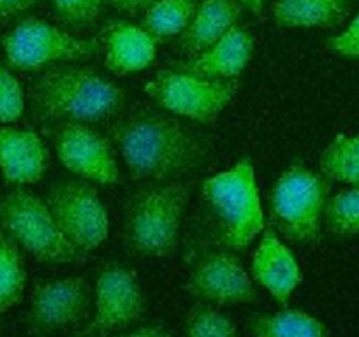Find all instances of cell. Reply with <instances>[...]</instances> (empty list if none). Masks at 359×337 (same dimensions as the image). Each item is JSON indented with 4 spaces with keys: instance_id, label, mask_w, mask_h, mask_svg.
<instances>
[{
    "instance_id": "obj_1",
    "label": "cell",
    "mask_w": 359,
    "mask_h": 337,
    "mask_svg": "<svg viewBox=\"0 0 359 337\" xmlns=\"http://www.w3.org/2000/svg\"><path fill=\"white\" fill-rule=\"evenodd\" d=\"M134 181H171L205 164L201 141L164 109L141 106L108 129Z\"/></svg>"
},
{
    "instance_id": "obj_2",
    "label": "cell",
    "mask_w": 359,
    "mask_h": 337,
    "mask_svg": "<svg viewBox=\"0 0 359 337\" xmlns=\"http://www.w3.org/2000/svg\"><path fill=\"white\" fill-rule=\"evenodd\" d=\"M30 109L41 123H99L120 115L126 92L95 69L57 64L44 69L29 90Z\"/></svg>"
},
{
    "instance_id": "obj_3",
    "label": "cell",
    "mask_w": 359,
    "mask_h": 337,
    "mask_svg": "<svg viewBox=\"0 0 359 337\" xmlns=\"http://www.w3.org/2000/svg\"><path fill=\"white\" fill-rule=\"evenodd\" d=\"M191 190L180 180L144 185L130 197L123 234L134 255L168 259L178 248Z\"/></svg>"
},
{
    "instance_id": "obj_4",
    "label": "cell",
    "mask_w": 359,
    "mask_h": 337,
    "mask_svg": "<svg viewBox=\"0 0 359 337\" xmlns=\"http://www.w3.org/2000/svg\"><path fill=\"white\" fill-rule=\"evenodd\" d=\"M201 197L212 213L220 244L227 250H247L264 230L252 158H240L222 173L206 178L201 183Z\"/></svg>"
},
{
    "instance_id": "obj_5",
    "label": "cell",
    "mask_w": 359,
    "mask_h": 337,
    "mask_svg": "<svg viewBox=\"0 0 359 337\" xmlns=\"http://www.w3.org/2000/svg\"><path fill=\"white\" fill-rule=\"evenodd\" d=\"M330 192V180L323 174L303 164H291L269 190L271 227L292 244H317Z\"/></svg>"
},
{
    "instance_id": "obj_6",
    "label": "cell",
    "mask_w": 359,
    "mask_h": 337,
    "mask_svg": "<svg viewBox=\"0 0 359 337\" xmlns=\"http://www.w3.org/2000/svg\"><path fill=\"white\" fill-rule=\"evenodd\" d=\"M0 230H4L23 251L43 264H74L83 259L55 223L46 201L16 187L0 197Z\"/></svg>"
},
{
    "instance_id": "obj_7",
    "label": "cell",
    "mask_w": 359,
    "mask_h": 337,
    "mask_svg": "<svg viewBox=\"0 0 359 337\" xmlns=\"http://www.w3.org/2000/svg\"><path fill=\"white\" fill-rule=\"evenodd\" d=\"M6 64L23 72L41 71L57 64H76L101 53L99 39H81L36 16L22 18L2 36Z\"/></svg>"
},
{
    "instance_id": "obj_8",
    "label": "cell",
    "mask_w": 359,
    "mask_h": 337,
    "mask_svg": "<svg viewBox=\"0 0 359 337\" xmlns=\"http://www.w3.org/2000/svg\"><path fill=\"white\" fill-rule=\"evenodd\" d=\"M143 90L165 113L212 125L236 97L240 79H206L169 67L148 79Z\"/></svg>"
},
{
    "instance_id": "obj_9",
    "label": "cell",
    "mask_w": 359,
    "mask_h": 337,
    "mask_svg": "<svg viewBox=\"0 0 359 337\" xmlns=\"http://www.w3.org/2000/svg\"><path fill=\"white\" fill-rule=\"evenodd\" d=\"M44 201L65 239L83 255L108 239L109 216L94 183L62 178L48 188Z\"/></svg>"
},
{
    "instance_id": "obj_10",
    "label": "cell",
    "mask_w": 359,
    "mask_h": 337,
    "mask_svg": "<svg viewBox=\"0 0 359 337\" xmlns=\"http://www.w3.org/2000/svg\"><path fill=\"white\" fill-rule=\"evenodd\" d=\"M147 297L136 273L118 262L106 264L95 281L94 315L72 337H111L140 322Z\"/></svg>"
},
{
    "instance_id": "obj_11",
    "label": "cell",
    "mask_w": 359,
    "mask_h": 337,
    "mask_svg": "<svg viewBox=\"0 0 359 337\" xmlns=\"http://www.w3.org/2000/svg\"><path fill=\"white\" fill-rule=\"evenodd\" d=\"M58 162L79 180L95 185H116L120 165L109 137L88 123H57L50 132Z\"/></svg>"
},
{
    "instance_id": "obj_12",
    "label": "cell",
    "mask_w": 359,
    "mask_h": 337,
    "mask_svg": "<svg viewBox=\"0 0 359 337\" xmlns=\"http://www.w3.org/2000/svg\"><path fill=\"white\" fill-rule=\"evenodd\" d=\"M185 292L210 306L254 304L259 299L250 273L227 248L208 251L192 264Z\"/></svg>"
},
{
    "instance_id": "obj_13",
    "label": "cell",
    "mask_w": 359,
    "mask_h": 337,
    "mask_svg": "<svg viewBox=\"0 0 359 337\" xmlns=\"http://www.w3.org/2000/svg\"><path fill=\"white\" fill-rule=\"evenodd\" d=\"M90 288L79 276L55 278L37 283L27 313V330L34 337H50L88 320Z\"/></svg>"
},
{
    "instance_id": "obj_14",
    "label": "cell",
    "mask_w": 359,
    "mask_h": 337,
    "mask_svg": "<svg viewBox=\"0 0 359 337\" xmlns=\"http://www.w3.org/2000/svg\"><path fill=\"white\" fill-rule=\"evenodd\" d=\"M250 276L255 285L264 288L278 306H287L292 294L302 287L303 273L291 248L277 230L266 225L252 257Z\"/></svg>"
},
{
    "instance_id": "obj_15",
    "label": "cell",
    "mask_w": 359,
    "mask_h": 337,
    "mask_svg": "<svg viewBox=\"0 0 359 337\" xmlns=\"http://www.w3.org/2000/svg\"><path fill=\"white\" fill-rule=\"evenodd\" d=\"M50 165V150L30 129L0 123V174L13 187L39 183Z\"/></svg>"
},
{
    "instance_id": "obj_16",
    "label": "cell",
    "mask_w": 359,
    "mask_h": 337,
    "mask_svg": "<svg viewBox=\"0 0 359 337\" xmlns=\"http://www.w3.org/2000/svg\"><path fill=\"white\" fill-rule=\"evenodd\" d=\"M97 39L104 55V67L120 78L144 71L157 57V41L143 27L126 20L106 23Z\"/></svg>"
},
{
    "instance_id": "obj_17",
    "label": "cell",
    "mask_w": 359,
    "mask_h": 337,
    "mask_svg": "<svg viewBox=\"0 0 359 337\" xmlns=\"http://www.w3.org/2000/svg\"><path fill=\"white\" fill-rule=\"evenodd\" d=\"M254 53V37L243 27H234L219 43L172 67L206 79H240Z\"/></svg>"
},
{
    "instance_id": "obj_18",
    "label": "cell",
    "mask_w": 359,
    "mask_h": 337,
    "mask_svg": "<svg viewBox=\"0 0 359 337\" xmlns=\"http://www.w3.org/2000/svg\"><path fill=\"white\" fill-rule=\"evenodd\" d=\"M243 15L238 0H201L187 29L178 36V50L196 57L229 34Z\"/></svg>"
},
{
    "instance_id": "obj_19",
    "label": "cell",
    "mask_w": 359,
    "mask_h": 337,
    "mask_svg": "<svg viewBox=\"0 0 359 337\" xmlns=\"http://www.w3.org/2000/svg\"><path fill=\"white\" fill-rule=\"evenodd\" d=\"M352 0H275L271 16L284 29H337L347 20Z\"/></svg>"
},
{
    "instance_id": "obj_20",
    "label": "cell",
    "mask_w": 359,
    "mask_h": 337,
    "mask_svg": "<svg viewBox=\"0 0 359 337\" xmlns=\"http://www.w3.org/2000/svg\"><path fill=\"white\" fill-rule=\"evenodd\" d=\"M252 337H330L326 323L303 309L287 308L275 313H255L247 320Z\"/></svg>"
},
{
    "instance_id": "obj_21",
    "label": "cell",
    "mask_w": 359,
    "mask_h": 337,
    "mask_svg": "<svg viewBox=\"0 0 359 337\" xmlns=\"http://www.w3.org/2000/svg\"><path fill=\"white\" fill-rule=\"evenodd\" d=\"M319 173L326 180L359 185V134H338L323 150L319 157Z\"/></svg>"
},
{
    "instance_id": "obj_22",
    "label": "cell",
    "mask_w": 359,
    "mask_h": 337,
    "mask_svg": "<svg viewBox=\"0 0 359 337\" xmlns=\"http://www.w3.org/2000/svg\"><path fill=\"white\" fill-rule=\"evenodd\" d=\"M198 0H154L144 11L143 29L157 43L178 37L194 16Z\"/></svg>"
},
{
    "instance_id": "obj_23",
    "label": "cell",
    "mask_w": 359,
    "mask_h": 337,
    "mask_svg": "<svg viewBox=\"0 0 359 337\" xmlns=\"http://www.w3.org/2000/svg\"><path fill=\"white\" fill-rule=\"evenodd\" d=\"M27 287V269L22 248L0 230V315L20 304Z\"/></svg>"
},
{
    "instance_id": "obj_24",
    "label": "cell",
    "mask_w": 359,
    "mask_h": 337,
    "mask_svg": "<svg viewBox=\"0 0 359 337\" xmlns=\"http://www.w3.org/2000/svg\"><path fill=\"white\" fill-rule=\"evenodd\" d=\"M324 225L338 239L359 236V185L327 197Z\"/></svg>"
},
{
    "instance_id": "obj_25",
    "label": "cell",
    "mask_w": 359,
    "mask_h": 337,
    "mask_svg": "<svg viewBox=\"0 0 359 337\" xmlns=\"http://www.w3.org/2000/svg\"><path fill=\"white\" fill-rule=\"evenodd\" d=\"M185 337H238V329L217 306L199 302L185 316Z\"/></svg>"
},
{
    "instance_id": "obj_26",
    "label": "cell",
    "mask_w": 359,
    "mask_h": 337,
    "mask_svg": "<svg viewBox=\"0 0 359 337\" xmlns=\"http://www.w3.org/2000/svg\"><path fill=\"white\" fill-rule=\"evenodd\" d=\"M25 113V92L8 64L0 60V123L13 125Z\"/></svg>"
},
{
    "instance_id": "obj_27",
    "label": "cell",
    "mask_w": 359,
    "mask_h": 337,
    "mask_svg": "<svg viewBox=\"0 0 359 337\" xmlns=\"http://www.w3.org/2000/svg\"><path fill=\"white\" fill-rule=\"evenodd\" d=\"M106 0H51L57 18L72 30L94 25L101 16Z\"/></svg>"
},
{
    "instance_id": "obj_28",
    "label": "cell",
    "mask_w": 359,
    "mask_h": 337,
    "mask_svg": "<svg viewBox=\"0 0 359 337\" xmlns=\"http://www.w3.org/2000/svg\"><path fill=\"white\" fill-rule=\"evenodd\" d=\"M326 48L338 57L359 62V13L341 32L327 37Z\"/></svg>"
},
{
    "instance_id": "obj_29",
    "label": "cell",
    "mask_w": 359,
    "mask_h": 337,
    "mask_svg": "<svg viewBox=\"0 0 359 337\" xmlns=\"http://www.w3.org/2000/svg\"><path fill=\"white\" fill-rule=\"evenodd\" d=\"M39 2L41 0H0V25L22 18L39 6Z\"/></svg>"
},
{
    "instance_id": "obj_30",
    "label": "cell",
    "mask_w": 359,
    "mask_h": 337,
    "mask_svg": "<svg viewBox=\"0 0 359 337\" xmlns=\"http://www.w3.org/2000/svg\"><path fill=\"white\" fill-rule=\"evenodd\" d=\"M111 337H175L162 323H148V325H141L137 329L129 330V332H120Z\"/></svg>"
},
{
    "instance_id": "obj_31",
    "label": "cell",
    "mask_w": 359,
    "mask_h": 337,
    "mask_svg": "<svg viewBox=\"0 0 359 337\" xmlns=\"http://www.w3.org/2000/svg\"><path fill=\"white\" fill-rule=\"evenodd\" d=\"M108 4H111L116 11L127 13V15H137V13H144L154 0H106Z\"/></svg>"
},
{
    "instance_id": "obj_32",
    "label": "cell",
    "mask_w": 359,
    "mask_h": 337,
    "mask_svg": "<svg viewBox=\"0 0 359 337\" xmlns=\"http://www.w3.org/2000/svg\"><path fill=\"white\" fill-rule=\"evenodd\" d=\"M238 2H240L245 9L254 13V15H259V13L262 11V8H264L266 0H238Z\"/></svg>"
}]
</instances>
